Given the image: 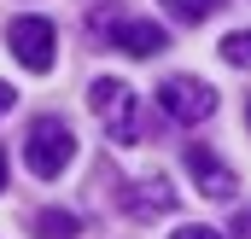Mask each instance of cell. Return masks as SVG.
Returning <instances> with one entry per match:
<instances>
[{
  "mask_svg": "<svg viewBox=\"0 0 251 239\" xmlns=\"http://www.w3.org/2000/svg\"><path fill=\"white\" fill-rule=\"evenodd\" d=\"M158 6H164L170 18H181V24H204V18H210L222 0H158Z\"/></svg>",
  "mask_w": 251,
  "mask_h": 239,
  "instance_id": "9",
  "label": "cell"
},
{
  "mask_svg": "<svg viewBox=\"0 0 251 239\" xmlns=\"http://www.w3.org/2000/svg\"><path fill=\"white\" fill-rule=\"evenodd\" d=\"M187 169H193V181H199V192H204V198H234V187H240L234 169H228V164H216L204 146H187Z\"/></svg>",
  "mask_w": 251,
  "mask_h": 239,
  "instance_id": "7",
  "label": "cell"
},
{
  "mask_svg": "<svg viewBox=\"0 0 251 239\" xmlns=\"http://www.w3.org/2000/svg\"><path fill=\"white\" fill-rule=\"evenodd\" d=\"M6 47H12V59L24 64V70L47 76L53 59H59V29H53L47 18H12V24H6Z\"/></svg>",
  "mask_w": 251,
  "mask_h": 239,
  "instance_id": "3",
  "label": "cell"
},
{
  "mask_svg": "<svg viewBox=\"0 0 251 239\" xmlns=\"http://www.w3.org/2000/svg\"><path fill=\"white\" fill-rule=\"evenodd\" d=\"M158 111L170 122H204L216 111V88L199 76H164L158 82Z\"/></svg>",
  "mask_w": 251,
  "mask_h": 239,
  "instance_id": "4",
  "label": "cell"
},
{
  "mask_svg": "<svg viewBox=\"0 0 251 239\" xmlns=\"http://www.w3.org/2000/svg\"><path fill=\"white\" fill-rule=\"evenodd\" d=\"M94 24H100V29H105V24H111V12H105V18H94ZM105 41H111V47H117V53H134V59H152V53H158V47H170V41H164V29H158V24H134V18H117V24H111V35H105Z\"/></svg>",
  "mask_w": 251,
  "mask_h": 239,
  "instance_id": "6",
  "label": "cell"
},
{
  "mask_svg": "<svg viewBox=\"0 0 251 239\" xmlns=\"http://www.w3.org/2000/svg\"><path fill=\"white\" fill-rule=\"evenodd\" d=\"M222 59L234 64V70H251V29H234V35L222 41Z\"/></svg>",
  "mask_w": 251,
  "mask_h": 239,
  "instance_id": "10",
  "label": "cell"
},
{
  "mask_svg": "<svg viewBox=\"0 0 251 239\" xmlns=\"http://www.w3.org/2000/svg\"><path fill=\"white\" fill-rule=\"evenodd\" d=\"M117 204H123V216H140V222H152V216L176 210V192H170V181H158V175H140V181H123Z\"/></svg>",
  "mask_w": 251,
  "mask_h": 239,
  "instance_id": "5",
  "label": "cell"
},
{
  "mask_svg": "<svg viewBox=\"0 0 251 239\" xmlns=\"http://www.w3.org/2000/svg\"><path fill=\"white\" fill-rule=\"evenodd\" d=\"M170 239H216V228H199V222H187L181 234H170Z\"/></svg>",
  "mask_w": 251,
  "mask_h": 239,
  "instance_id": "11",
  "label": "cell"
},
{
  "mask_svg": "<svg viewBox=\"0 0 251 239\" xmlns=\"http://www.w3.org/2000/svg\"><path fill=\"white\" fill-rule=\"evenodd\" d=\"M88 105H94V117L111 128V140H123V146H134V140H140L134 88H128V82H117V76H100V82L88 88Z\"/></svg>",
  "mask_w": 251,
  "mask_h": 239,
  "instance_id": "2",
  "label": "cell"
},
{
  "mask_svg": "<svg viewBox=\"0 0 251 239\" xmlns=\"http://www.w3.org/2000/svg\"><path fill=\"white\" fill-rule=\"evenodd\" d=\"M70 158H76V134H70L59 117H35L29 122V134H24V164H29V175L59 181L64 169H70Z\"/></svg>",
  "mask_w": 251,
  "mask_h": 239,
  "instance_id": "1",
  "label": "cell"
},
{
  "mask_svg": "<svg viewBox=\"0 0 251 239\" xmlns=\"http://www.w3.org/2000/svg\"><path fill=\"white\" fill-rule=\"evenodd\" d=\"M12 105H18V94H12V82H0V117H6Z\"/></svg>",
  "mask_w": 251,
  "mask_h": 239,
  "instance_id": "12",
  "label": "cell"
},
{
  "mask_svg": "<svg viewBox=\"0 0 251 239\" xmlns=\"http://www.w3.org/2000/svg\"><path fill=\"white\" fill-rule=\"evenodd\" d=\"M246 122H251V105H246Z\"/></svg>",
  "mask_w": 251,
  "mask_h": 239,
  "instance_id": "14",
  "label": "cell"
},
{
  "mask_svg": "<svg viewBox=\"0 0 251 239\" xmlns=\"http://www.w3.org/2000/svg\"><path fill=\"white\" fill-rule=\"evenodd\" d=\"M0 187H6V158H0Z\"/></svg>",
  "mask_w": 251,
  "mask_h": 239,
  "instance_id": "13",
  "label": "cell"
},
{
  "mask_svg": "<svg viewBox=\"0 0 251 239\" xmlns=\"http://www.w3.org/2000/svg\"><path fill=\"white\" fill-rule=\"evenodd\" d=\"M76 234H82L76 210H41L35 216V239H76Z\"/></svg>",
  "mask_w": 251,
  "mask_h": 239,
  "instance_id": "8",
  "label": "cell"
}]
</instances>
